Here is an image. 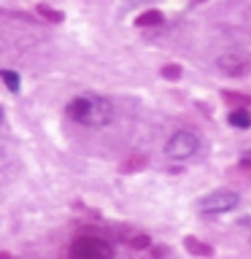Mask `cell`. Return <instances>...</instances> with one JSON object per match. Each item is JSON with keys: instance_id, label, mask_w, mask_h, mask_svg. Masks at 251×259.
I'll use <instances>...</instances> for the list:
<instances>
[{"instance_id": "16", "label": "cell", "mask_w": 251, "mask_h": 259, "mask_svg": "<svg viewBox=\"0 0 251 259\" xmlns=\"http://www.w3.org/2000/svg\"><path fill=\"white\" fill-rule=\"evenodd\" d=\"M0 259H11V254H6V251H0Z\"/></svg>"}, {"instance_id": "14", "label": "cell", "mask_w": 251, "mask_h": 259, "mask_svg": "<svg viewBox=\"0 0 251 259\" xmlns=\"http://www.w3.org/2000/svg\"><path fill=\"white\" fill-rule=\"evenodd\" d=\"M243 167H248V170H251V151L243 154Z\"/></svg>"}, {"instance_id": "2", "label": "cell", "mask_w": 251, "mask_h": 259, "mask_svg": "<svg viewBox=\"0 0 251 259\" xmlns=\"http://www.w3.org/2000/svg\"><path fill=\"white\" fill-rule=\"evenodd\" d=\"M197 151H200V135L192 133V130H176L165 143V154L176 162L192 159Z\"/></svg>"}, {"instance_id": "7", "label": "cell", "mask_w": 251, "mask_h": 259, "mask_svg": "<svg viewBox=\"0 0 251 259\" xmlns=\"http://www.w3.org/2000/svg\"><path fill=\"white\" fill-rule=\"evenodd\" d=\"M184 246H186V251H189V254H194V256H211V254H214V248L205 246V243H200L197 238H186Z\"/></svg>"}, {"instance_id": "1", "label": "cell", "mask_w": 251, "mask_h": 259, "mask_svg": "<svg viewBox=\"0 0 251 259\" xmlns=\"http://www.w3.org/2000/svg\"><path fill=\"white\" fill-rule=\"evenodd\" d=\"M65 113L76 121L81 127H89V130H103L113 124L116 119V108L108 97L103 95H78L65 105Z\"/></svg>"}, {"instance_id": "5", "label": "cell", "mask_w": 251, "mask_h": 259, "mask_svg": "<svg viewBox=\"0 0 251 259\" xmlns=\"http://www.w3.org/2000/svg\"><path fill=\"white\" fill-rule=\"evenodd\" d=\"M216 68L224 73V76H246V73L251 70V62L246 60V57H240V54H222L216 60Z\"/></svg>"}, {"instance_id": "9", "label": "cell", "mask_w": 251, "mask_h": 259, "mask_svg": "<svg viewBox=\"0 0 251 259\" xmlns=\"http://www.w3.org/2000/svg\"><path fill=\"white\" fill-rule=\"evenodd\" d=\"M0 78H3V84L11 89L14 95L22 89V78H19V73H16V70H0Z\"/></svg>"}, {"instance_id": "13", "label": "cell", "mask_w": 251, "mask_h": 259, "mask_svg": "<svg viewBox=\"0 0 251 259\" xmlns=\"http://www.w3.org/2000/svg\"><path fill=\"white\" fill-rule=\"evenodd\" d=\"M143 157H133V159H130V162H124V167H121V170H124V173H130V170H133V167H141L143 165Z\"/></svg>"}, {"instance_id": "15", "label": "cell", "mask_w": 251, "mask_h": 259, "mask_svg": "<svg viewBox=\"0 0 251 259\" xmlns=\"http://www.w3.org/2000/svg\"><path fill=\"white\" fill-rule=\"evenodd\" d=\"M3 121H6V111L0 108V127H3Z\"/></svg>"}, {"instance_id": "3", "label": "cell", "mask_w": 251, "mask_h": 259, "mask_svg": "<svg viewBox=\"0 0 251 259\" xmlns=\"http://www.w3.org/2000/svg\"><path fill=\"white\" fill-rule=\"evenodd\" d=\"M70 259H113V246L103 238L81 235L70 243Z\"/></svg>"}, {"instance_id": "12", "label": "cell", "mask_w": 251, "mask_h": 259, "mask_svg": "<svg viewBox=\"0 0 251 259\" xmlns=\"http://www.w3.org/2000/svg\"><path fill=\"white\" fill-rule=\"evenodd\" d=\"M162 76L165 78H178L181 76V68H178V65H165V68H162Z\"/></svg>"}, {"instance_id": "8", "label": "cell", "mask_w": 251, "mask_h": 259, "mask_svg": "<svg viewBox=\"0 0 251 259\" xmlns=\"http://www.w3.org/2000/svg\"><path fill=\"white\" fill-rule=\"evenodd\" d=\"M162 22H165V16H162L159 11H143V14L135 19L138 27H157V24H162Z\"/></svg>"}, {"instance_id": "4", "label": "cell", "mask_w": 251, "mask_h": 259, "mask_svg": "<svg viewBox=\"0 0 251 259\" xmlns=\"http://www.w3.org/2000/svg\"><path fill=\"white\" fill-rule=\"evenodd\" d=\"M238 192H232V189H216V192H211L205 194L200 202H197V210L200 213H205V216H219V213H230V210L238 208Z\"/></svg>"}, {"instance_id": "6", "label": "cell", "mask_w": 251, "mask_h": 259, "mask_svg": "<svg viewBox=\"0 0 251 259\" xmlns=\"http://www.w3.org/2000/svg\"><path fill=\"white\" fill-rule=\"evenodd\" d=\"M227 121H230L235 130H248L251 127V113L246 108H235L230 116H227Z\"/></svg>"}, {"instance_id": "11", "label": "cell", "mask_w": 251, "mask_h": 259, "mask_svg": "<svg viewBox=\"0 0 251 259\" xmlns=\"http://www.w3.org/2000/svg\"><path fill=\"white\" fill-rule=\"evenodd\" d=\"M130 246H133V248H149L151 246V238H149V235H133V240H130Z\"/></svg>"}, {"instance_id": "10", "label": "cell", "mask_w": 251, "mask_h": 259, "mask_svg": "<svg viewBox=\"0 0 251 259\" xmlns=\"http://www.w3.org/2000/svg\"><path fill=\"white\" fill-rule=\"evenodd\" d=\"M38 14L44 16V19H52V22H62V19H65L62 11H57V8H49V6H38Z\"/></svg>"}]
</instances>
